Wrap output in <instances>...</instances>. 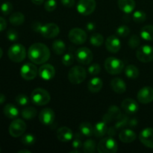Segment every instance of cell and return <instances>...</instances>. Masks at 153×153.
I'll use <instances>...</instances> for the list:
<instances>
[{
    "label": "cell",
    "mask_w": 153,
    "mask_h": 153,
    "mask_svg": "<svg viewBox=\"0 0 153 153\" xmlns=\"http://www.w3.org/2000/svg\"><path fill=\"white\" fill-rule=\"evenodd\" d=\"M50 55V50L47 46L41 43H34L28 51V58L35 64H45L49 59Z\"/></svg>",
    "instance_id": "obj_1"
},
{
    "label": "cell",
    "mask_w": 153,
    "mask_h": 153,
    "mask_svg": "<svg viewBox=\"0 0 153 153\" xmlns=\"http://www.w3.org/2000/svg\"><path fill=\"white\" fill-rule=\"evenodd\" d=\"M50 100L49 93L43 88H36L31 94V102L37 106H43L48 104Z\"/></svg>",
    "instance_id": "obj_2"
},
{
    "label": "cell",
    "mask_w": 153,
    "mask_h": 153,
    "mask_svg": "<svg viewBox=\"0 0 153 153\" xmlns=\"http://www.w3.org/2000/svg\"><path fill=\"white\" fill-rule=\"evenodd\" d=\"M7 55H8L9 59L13 62H22L26 57L25 48L20 43L12 45L7 51Z\"/></svg>",
    "instance_id": "obj_3"
},
{
    "label": "cell",
    "mask_w": 153,
    "mask_h": 153,
    "mask_svg": "<svg viewBox=\"0 0 153 153\" xmlns=\"http://www.w3.org/2000/svg\"><path fill=\"white\" fill-rule=\"evenodd\" d=\"M105 69L111 75L120 74L124 70V63L115 57H109L105 61Z\"/></svg>",
    "instance_id": "obj_4"
},
{
    "label": "cell",
    "mask_w": 153,
    "mask_h": 153,
    "mask_svg": "<svg viewBox=\"0 0 153 153\" xmlns=\"http://www.w3.org/2000/svg\"><path fill=\"white\" fill-rule=\"evenodd\" d=\"M87 72L84 67L80 66H75L68 73V79L70 83L73 85H79L82 83L86 79Z\"/></svg>",
    "instance_id": "obj_5"
},
{
    "label": "cell",
    "mask_w": 153,
    "mask_h": 153,
    "mask_svg": "<svg viewBox=\"0 0 153 153\" xmlns=\"http://www.w3.org/2000/svg\"><path fill=\"white\" fill-rule=\"evenodd\" d=\"M117 149V143L110 136L100 140L97 146V151L100 153H115Z\"/></svg>",
    "instance_id": "obj_6"
},
{
    "label": "cell",
    "mask_w": 153,
    "mask_h": 153,
    "mask_svg": "<svg viewBox=\"0 0 153 153\" xmlns=\"http://www.w3.org/2000/svg\"><path fill=\"white\" fill-rule=\"evenodd\" d=\"M26 124L22 120L15 119L9 126V134L13 137L22 136L26 130Z\"/></svg>",
    "instance_id": "obj_7"
},
{
    "label": "cell",
    "mask_w": 153,
    "mask_h": 153,
    "mask_svg": "<svg viewBox=\"0 0 153 153\" xmlns=\"http://www.w3.org/2000/svg\"><path fill=\"white\" fill-rule=\"evenodd\" d=\"M136 57L143 63H149L153 60V47L149 45L140 46L136 52Z\"/></svg>",
    "instance_id": "obj_8"
},
{
    "label": "cell",
    "mask_w": 153,
    "mask_h": 153,
    "mask_svg": "<svg viewBox=\"0 0 153 153\" xmlns=\"http://www.w3.org/2000/svg\"><path fill=\"white\" fill-rule=\"evenodd\" d=\"M69 40L76 45H82L87 40L88 35L85 31L80 28H74L71 29L68 34Z\"/></svg>",
    "instance_id": "obj_9"
},
{
    "label": "cell",
    "mask_w": 153,
    "mask_h": 153,
    "mask_svg": "<svg viewBox=\"0 0 153 153\" xmlns=\"http://www.w3.org/2000/svg\"><path fill=\"white\" fill-rule=\"evenodd\" d=\"M97 2L95 0H79L77 4L78 12L84 16L91 14L95 10Z\"/></svg>",
    "instance_id": "obj_10"
},
{
    "label": "cell",
    "mask_w": 153,
    "mask_h": 153,
    "mask_svg": "<svg viewBox=\"0 0 153 153\" xmlns=\"http://www.w3.org/2000/svg\"><path fill=\"white\" fill-rule=\"evenodd\" d=\"M76 58L77 61L84 65L91 64L94 58V55L90 49L87 47H81L76 50Z\"/></svg>",
    "instance_id": "obj_11"
},
{
    "label": "cell",
    "mask_w": 153,
    "mask_h": 153,
    "mask_svg": "<svg viewBox=\"0 0 153 153\" xmlns=\"http://www.w3.org/2000/svg\"><path fill=\"white\" fill-rule=\"evenodd\" d=\"M38 70L35 64L31 63H26L22 66L20 69V75L22 78L25 80L30 81L35 79L37 76Z\"/></svg>",
    "instance_id": "obj_12"
},
{
    "label": "cell",
    "mask_w": 153,
    "mask_h": 153,
    "mask_svg": "<svg viewBox=\"0 0 153 153\" xmlns=\"http://www.w3.org/2000/svg\"><path fill=\"white\" fill-rule=\"evenodd\" d=\"M60 32V28L55 23H47L42 25L40 33L46 38H54Z\"/></svg>",
    "instance_id": "obj_13"
},
{
    "label": "cell",
    "mask_w": 153,
    "mask_h": 153,
    "mask_svg": "<svg viewBox=\"0 0 153 153\" xmlns=\"http://www.w3.org/2000/svg\"><path fill=\"white\" fill-rule=\"evenodd\" d=\"M137 100L142 104H148L153 101V88L146 86L142 88L137 93Z\"/></svg>",
    "instance_id": "obj_14"
},
{
    "label": "cell",
    "mask_w": 153,
    "mask_h": 153,
    "mask_svg": "<svg viewBox=\"0 0 153 153\" xmlns=\"http://www.w3.org/2000/svg\"><path fill=\"white\" fill-rule=\"evenodd\" d=\"M140 141L146 147L153 149V128H146L139 134Z\"/></svg>",
    "instance_id": "obj_15"
},
{
    "label": "cell",
    "mask_w": 153,
    "mask_h": 153,
    "mask_svg": "<svg viewBox=\"0 0 153 153\" xmlns=\"http://www.w3.org/2000/svg\"><path fill=\"white\" fill-rule=\"evenodd\" d=\"M55 117V112L49 108H43L39 114V120L42 124L45 126H49L53 123Z\"/></svg>",
    "instance_id": "obj_16"
},
{
    "label": "cell",
    "mask_w": 153,
    "mask_h": 153,
    "mask_svg": "<svg viewBox=\"0 0 153 153\" xmlns=\"http://www.w3.org/2000/svg\"><path fill=\"white\" fill-rule=\"evenodd\" d=\"M39 76L44 80H51L55 77V67L49 64H43L38 70Z\"/></svg>",
    "instance_id": "obj_17"
},
{
    "label": "cell",
    "mask_w": 153,
    "mask_h": 153,
    "mask_svg": "<svg viewBox=\"0 0 153 153\" xmlns=\"http://www.w3.org/2000/svg\"><path fill=\"white\" fill-rule=\"evenodd\" d=\"M105 47L108 52L117 53L121 48L120 40L115 35L109 36L105 41Z\"/></svg>",
    "instance_id": "obj_18"
},
{
    "label": "cell",
    "mask_w": 153,
    "mask_h": 153,
    "mask_svg": "<svg viewBox=\"0 0 153 153\" xmlns=\"http://www.w3.org/2000/svg\"><path fill=\"white\" fill-rule=\"evenodd\" d=\"M121 107L123 110L126 114H132L138 111V104L134 100L131 98H127L124 100L121 103Z\"/></svg>",
    "instance_id": "obj_19"
},
{
    "label": "cell",
    "mask_w": 153,
    "mask_h": 153,
    "mask_svg": "<svg viewBox=\"0 0 153 153\" xmlns=\"http://www.w3.org/2000/svg\"><path fill=\"white\" fill-rule=\"evenodd\" d=\"M57 137L61 142H69L73 139V131L68 127H61L57 131Z\"/></svg>",
    "instance_id": "obj_20"
},
{
    "label": "cell",
    "mask_w": 153,
    "mask_h": 153,
    "mask_svg": "<svg viewBox=\"0 0 153 153\" xmlns=\"http://www.w3.org/2000/svg\"><path fill=\"white\" fill-rule=\"evenodd\" d=\"M137 137V134L133 130L129 128H126V129L121 130L119 134V138L120 141L123 143H129L134 141Z\"/></svg>",
    "instance_id": "obj_21"
},
{
    "label": "cell",
    "mask_w": 153,
    "mask_h": 153,
    "mask_svg": "<svg viewBox=\"0 0 153 153\" xmlns=\"http://www.w3.org/2000/svg\"><path fill=\"white\" fill-rule=\"evenodd\" d=\"M118 7L126 13H130L134 10L136 3L134 0H118Z\"/></svg>",
    "instance_id": "obj_22"
},
{
    "label": "cell",
    "mask_w": 153,
    "mask_h": 153,
    "mask_svg": "<svg viewBox=\"0 0 153 153\" xmlns=\"http://www.w3.org/2000/svg\"><path fill=\"white\" fill-rule=\"evenodd\" d=\"M111 87L115 93L122 94L126 91V85L123 79L120 78H114L111 82Z\"/></svg>",
    "instance_id": "obj_23"
},
{
    "label": "cell",
    "mask_w": 153,
    "mask_h": 153,
    "mask_svg": "<svg viewBox=\"0 0 153 153\" xmlns=\"http://www.w3.org/2000/svg\"><path fill=\"white\" fill-rule=\"evenodd\" d=\"M122 116L120 109L116 105H111L108 109V114L103 117V120L105 123H108L114 119H119Z\"/></svg>",
    "instance_id": "obj_24"
},
{
    "label": "cell",
    "mask_w": 153,
    "mask_h": 153,
    "mask_svg": "<svg viewBox=\"0 0 153 153\" xmlns=\"http://www.w3.org/2000/svg\"><path fill=\"white\" fill-rule=\"evenodd\" d=\"M103 82L100 78L99 77H94L90 80L88 82V90L91 91V93H98L99 91H101L102 88Z\"/></svg>",
    "instance_id": "obj_25"
},
{
    "label": "cell",
    "mask_w": 153,
    "mask_h": 153,
    "mask_svg": "<svg viewBox=\"0 0 153 153\" xmlns=\"http://www.w3.org/2000/svg\"><path fill=\"white\" fill-rule=\"evenodd\" d=\"M107 123L105 121H101V122H98L95 124L94 127V134L97 137H103L106 133L108 132V128Z\"/></svg>",
    "instance_id": "obj_26"
},
{
    "label": "cell",
    "mask_w": 153,
    "mask_h": 153,
    "mask_svg": "<svg viewBox=\"0 0 153 153\" xmlns=\"http://www.w3.org/2000/svg\"><path fill=\"white\" fill-rule=\"evenodd\" d=\"M3 112H4V115L9 119H15L19 115V110L13 104L5 105L3 108Z\"/></svg>",
    "instance_id": "obj_27"
},
{
    "label": "cell",
    "mask_w": 153,
    "mask_h": 153,
    "mask_svg": "<svg viewBox=\"0 0 153 153\" xmlns=\"http://www.w3.org/2000/svg\"><path fill=\"white\" fill-rule=\"evenodd\" d=\"M25 21V16L23 13L20 12H15L12 13L9 17V22L13 25L17 26V25H22Z\"/></svg>",
    "instance_id": "obj_28"
},
{
    "label": "cell",
    "mask_w": 153,
    "mask_h": 153,
    "mask_svg": "<svg viewBox=\"0 0 153 153\" xmlns=\"http://www.w3.org/2000/svg\"><path fill=\"white\" fill-rule=\"evenodd\" d=\"M79 129L81 134L85 137H91L94 134V127L88 122L82 123L79 126Z\"/></svg>",
    "instance_id": "obj_29"
},
{
    "label": "cell",
    "mask_w": 153,
    "mask_h": 153,
    "mask_svg": "<svg viewBox=\"0 0 153 153\" xmlns=\"http://www.w3.org/2000/svg\"><path fill=\"white\" fill-rule=\"evenodd\" d=\"M140 36L142 38L147 41L153 40V25H145L140 31Z\"/></svg>",
    "instance_id": "obj_30"
},
{
    "label": "cell",
    "mask_w": 153,
    "mask_h": 153,
    "mask_svg": "<svg viewBox=\"0 0 153 153\" xmlns=\"http://www.w3.org/2000/svg\"><path fill=\"white\" fill-rule=\"evenodd\" d=\"M52 49L56 55H63L66 50L65 43L62 40H54L52 43Z\"/></svg>",
    "instance_id": "obj_31"
},
{
    "label": "cell",
    "mask_w": 153,
    "mask_h": 153,
    "mask_svg": "<svg viewBox=\"0 0 153 153\" xmlns=\"http://www.w3.org/2000/svg\"><path fill=\"white\" fill-rule=\"evenodd\" d=\"M125 73L126 76L128 78V79H137L139 76V70L137 67L134 65H128L125 69Z\"/></svg>",
    "instance_id": "obj_32"
},
{
    "label": "cell",
    "mask_w": 153,
    "mask_h": 153,
    "mask_svg": "<svg viewBox=\"0 0 153 153\" xmlns=\"http://www.w3.org/2000/svg\"><path fill=\"white\" fill-rule=\"evenodd\" d=\"M21 115L25 120H32L37 115V110L33 107H26L22 109Z\"/></svg>",
    "instance_id": "obj_33"
},
{
    "label": "cell",
    "mask_w": 153,
    "mask_h": 153,
    "mask_svg": "<svg viewBox=\"0 0 153 153\" xmlns=\"http://www.w3.org/2000/svg\"><path fill=\"white\" fill-rule=\"evenodd\" d=\"M90 42H91V45H93L94 46L99 47L102 45L103 42H104V37L102 34H99V33H95L91 36Z\"/></svg>",
    "instance_id": "obj_34"
},
{
    "label": "cell",
    "mask_w": 153,
    "mask_h": 153,
    "mask_svg": "<svg viewBox=\"0 0 153 153\" xmlns=\"http://www.w3.org/2000/svg\"><path fill=\"white\" fill-rule=\"evenodd\" d=\"M96 147H97L96 142L92 139L87 140L83 143V150L85 153H94L96 150Z\"/></svg>",
    "instance_id": "obj_35"
},
{
    "label": "cell",
    "mask_w": 153,
    "mask_h": 153,
    "mask_svg": "<svg viewBox=\"0 0 153 153\" xmlns=\"http://www.w3.org/2000/svg\"><path fill=\"white\" fill-rule=\"evenodd\" d=\"M35 137L31 134H25L21 137V141L25 146H31L35 143Z\"/></svg>",
    "instance_id": "obj_36"
},
{
    "label": "cell",
    "mask_w": 153,
    "mask_h": 153,
    "mask_svg": "<svg viewBox=\"0 0 153 153\" xmlns=\"http://www.w3.org/2000/svg\"><path fill=\"white\" fill-rule=\"evenodd\" d=\"M146 14L141 10H137L133 14V20L136 22H143L146 20Z\"/></svg>",
    "instance_id": "obj_37"
},
{
    "label": "cell",
    "mask_w": 153,
    "mask_h": 153,
    "mask_svg": "<svg viewBox=\"0 0 153 153\" xmlns=\"http://www.w3.org/2000/svg\"><path fill=\"white\" fill-rule=\"evenodd\" d=\"M140 37L136 34H133L131 36V37L128 40V46L131 48V49H136L140 46Z\"/></svg>",
    "instance_id": "obj_38"
},
{
    "label": "cell",
    "mask_w": 153,
    "mask_h": 153,
    "mask_svg": "<svg viewBox=\"0 0 153 153\" xmlns=\"http://www.w3.org/2000/svg\"><path fill=\"white\" fill-rule=\"evenodd\" d=\"M0 9H1V13L6 16V15H9L11 13L12 10H13V5L9 1H5V2L1 4Z\"/></svg>",
    "instance_id": "obj_39"
},
{
    "label": "cell",
    "mask_w": 153,
    "mask_h": 153,
    "mask_svg": "<svg viewBox=\"0 0 153 153\" xmlns=\"http://www.w3.org/2000/svg\"><path fill=\"white\" fill-rule=\"evenodd\" d=\"M16 102L19 105L25 106L29 102V98L25 94H21L16 97Z\"/></svg>",
    "instance_id": "obj_40"
},
{
    "label": "cell",
    "mask_w": 153,
    "mask_h": 153,
    "mask_svg": "<svg viewBox=\"0 0 153 153\" xmlns=\"http://www.w3.org/2000/svg\"><path fill=\"white\" fill-rule=\"evenodd\" d=\"M62 64L64 65L69 67V66H71L72 64L74 62V55L72 53H67L63 56L62 58Z\"/></svg>",
    "instance_id": "obj_41"
},
{
    "label": "cell",
    "mask_w": 153,
    "mask_h": 153,
    "mask_svg": "<svg viewBox=\"0 0 153 153\" xmlns=\"http://www.w3.org/2000/svg\"><path fill=\"white\" fill-rule=\"evenodd\" d=\"M116 32L117 35L122 37H125L130 34V28L127 25H120L117 28Z\"/></svg>",
    "instance_id": "obj_42"
},
{
    "label": "cell",
    "mask_w": 153,
    "mask_h": 153,
    "mask_svg": "<svg viewBox=\"0 0 153 153\" xmlns=\"http://www.w3.org/2000/svg\"><path fill=\"white\" fill-rule=\"evenodd\" d=\"M88 71L91 76H97L101 71V67H100V64L95 63V64H92L89 66Z\"/></svg>",
    "instance_id": "obj_43"
},
{
    "label": "cell",
    "mask_w": 153,
    "mask_h": 153,
    "mask_svg": "<svg viewBox=\"0 0 153 153\" xmlns=\"http://www.w3.org/2000/svg\"><path fill=\"white\" fill-rule=\"evenodd\" d=\"M44 7L49 12H52L53 10H55L57 7L56 0H47L45 2Z\"/></svg>",
    "instance_id": "obj_44"
},
{
    "label": "cell",
    "mask_w": 153,
    "mask_h": 153,
    "mask_svg": "<svg viewBox=\"0 0 153 153\" xmlns=\"http://www.w3.org/2000/svg\"><path fill=\"white\" fill-rule=\"evenodd\" d=\"M128 117L121 116L118 119V122L117 123L116 125H115V128H116V129H119V128H123L125 126L128 125Z\"/></svg>",
    "instance_id": "obj_45"
},
{
    "label": "cell",
    "mask_w": 153,
    "mask_h": 153,
    "mask_svg": "<svg viewBox=\"0 0 153 153\" xmlns=\"http://www.w3.org/2000/svg\"><path fill=\"white\" fill-rule=\"evenodd\" d=\"M7 38L10 41H16L18 39V33L14 29H9L7 31Z\"/></svg>",
    "instance_id": "obj_46"
},
{
    "label": "cell",
    "mask_w": 153,
    "mask_h": 153,
    "mask_svg": "<svg viewBox=\"0 0 153 153\" xmlns=\"http://www.w3.org/2000/svg\"><path fill=\"white\" fill-rule=\"evenodd\" d=\"M76 136L75 137V139L73 140V143H72V145H73V147L74 148V149H79L83 146V143H82L81 139L78 137L77 134H76Z\"/></svg>",
    "instance_id": "obj_47"
},
{
    "label": "cell",
    "mask_w": 153,
    "mask_h": 153,
    "mask_svg": "<svg viewBox=\"0 0 153 153\" xmlns=\"http://www.w3.org/2000/svg\"><path fill=\"white\" fill-rule=\"evenodd\" d=\"M61 4L67 7H72L75 5V0H61Z\"/></svg>",
    "instance_id": "obj_48"
},
{
    "label": "cell",
    "mask_w": 153,
    "mask_h": 153,
    "mask_svg": "<svg viewBox=\"0 0 153 153\" xmlns=\"http://www.w3.org/2000/svg\"><path fill=\"white\" fill-rule=\"evenodd\" d=\"M7 28V22L3 17L0 16V32Z\"/></svg>",
    "instance_id": "obj_49"
},
{
    "label": "cell",
    "mask_w": 153,
    "mask_h": 153,
    "mask_svg": "<svg viewBox=\"0 0 153 153\" xmlns=\"http://www.w3.org/2000/svg\"><path fill=\"white\" fill-rule=\"evenodd\" d=\"M33 28L34 29V31H36L37 32H40V28H41L42 25L39 22H35L33 24Z\"/></svg>",
    "instance_id": "obj_50"
},
{
    "label": "cell",
    "mask_w": 153,
    "mask_h": 153,
    "mask_svg": "<svg viewBox=\"0 0 153 153\" xmlns=\"http://www.w3.org/2000/svg\"><path fill=\"white\" fill-rule=\"evenodd\" d=\"M95 24L94 23V22H88V24H87V29L88 30V31H93V30L95 29Z\"/></svg>",
    "instance_id": "obj_51"
},
{
    "label": "cell",
    "mask_w": 153,
    "mask_h": 153,
    "mask_svg": "<svg viewBox=\"0 0 153 153\" xmlns=\"http://www.w3.org/2000/svg\"><path fill=\"white\" fill-rule=\"evenodd\" d=\"M108 134H109L110 137H112V136H114L115 134H116V128H110L108 130Z\"/></svg>",
    "instance_id": "obj_52"
},
{
    "label": "cell",
    "mask_w": 153,
    "mask_h": 153,
    "mask_svg": "<svg viewBox=\"0 0 153 153\" xmlns=\"http://www.w3.org/2000/svg\"><path fill=\"white\" fill-rule=\"evenodd\" d=\"M31 2L34 4H37V5H40V4H43L44 0H31Z\"/></svg>",
    "instance_id": "obj_53"
},
{
    "label": "cell",
    "mask_w": 153,
    "mask_h": 153,
    "mask_svg": "<svg viewBox=\"0 0 153 153\" xmlns=\"http://www.w3.org/2000/svg\"><path fill=\"white\" fill-rule=\"evenodd\" d=\"M5 96L3 94H1V93H0V105L1 104H3V103L5 102Z\"/></svg>",
    "instance_id": "obj_54"
},
{
    "label": "cell",
    "mask_w": 153,
    "mask_h": 153,
    "mask_svg": "<svg viewBox=\"0 0 153 153\" xmlns=\"http://www.w3.org/2000/svg\"><path fill=\"white\" fill-rule=\"evenodd\" d=\"M18 153H31V151L26 150V149H22V150H19Z\"/></svg>",
    "instance_id": "obj_55"
},
{
    "label": "cell",
    "mask_w": 153,
    "mask_h": 153,
    "mask_svg": "<svg viewBox=\"0 0 153 153\" xmlns=\"http://www.w3.org/2000/svg\"><path fill=\"white\" fill-rule=\"evenodd\" d=\"M81 152L79 150H78V149H75V150L73 151H71V152H70V153H80Z\"/></svg>",
    "instance_id": "obj_56"
},
{
    "label": "cell",
    "mask_w": 153,
    "mask_h": 153,
    "mask_svg": "<svg viewBox=\"0 0 153 153\" xmlns=\"http://www.w3.org/2000/svg\"><path fill=\"white\" fill-rule=\"evenodd\" d=\"M2 55H3V51H2V49L0 48V59H1V58L2 57Z\"/></svg>",
    "instance_id": "obj_57"
},
{
    "label": "cell",
    "mask_w": 153,
    "mask_h": 153,
    "mask_svg": "<svg viewBox=\"0 0 153 153\" xmlns=\"http://www.w3.org/2000/svg\"><path fill=\"white\" fill-rule=\"evenodd\" d=\"M0 152H1V148H0Z\"/></svg>",
    "instance_id": "obj_58"
}]
</instances>
